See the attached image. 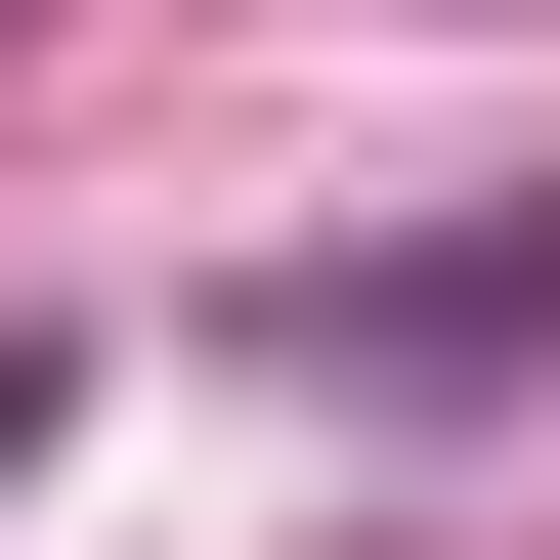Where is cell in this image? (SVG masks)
<instances>
[{
  "instance_id": "7a4b0ae2",
  "label": "cell",
  "mask_w": 560,
  "mask_h": 560,
  "mask_svg": "<svg viewBox=\"0 0 560 560\" xmlns=\"http://www.w3.org/2000/svg\"><path fill=\"white\" fill-rule=\"evenodd\" d=\"M0 475H44V346H0Z\"/></svg>"
},
{
  "instance_id": "6da1fadb",
  "label": "cell",
  "mask_w": 560,
  "mask_h": 560,
  "mask_svg": "<svg viewBox=\"0 0 560 560\" xmlns=\"http://www.w3.org/2000/svg\"><path fill=\"white\" fill-rule=\"evenodd\" d=\"M259 346H302V388H517V346H560V215H475V259H388V302H259Z\"/></svg>"
}]
</instances>
